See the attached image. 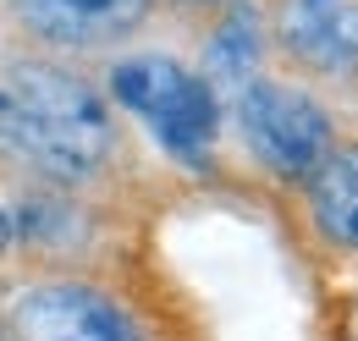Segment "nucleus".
Masks as SVG:
<instances>
[{
	"label": "nucleus",
	"mask_w": 358,
	"mask_h": 341,
	"mask_svg": "<svg viewBox=\"0 0 358 341\" xmlns=\"http://www.w3.org/2000/svg\"><path fill=\"white\" fill-rule=\"evenodd\" d=\"M0 176L110 198L133 176V143L105 88L45 50L0 55Z\"/></svg>",
	"instance_id": "f257e3e1"
},
{
	"label": "nucleus",
	"mask_w": 358,
	"mask_h": 341,
	"mask_svg": "<svg viewBox=\"0 0 358 341\" xmlns=\"http://www.w3.org/2000/svg\"><path fill=\"white\" fill-rule=\"evenodd\" d=\"M0 341H171L155 308L99 264L0 281Z\"/></svg>",
	"instance_id": "f03ea898"
},
{
	"label": "nucleus",
	"mask_w": 358,
	"mask_h": 341,
	"mask_svg": "<svg viewBox=\"0 0 358 341\" xmlns=\"http://www.w3.org/2000/svg\"><path fill=\"white\" fill-rule=\"evenodd\" d=\"M226 116L243 138L248 166L270 182H281V187H303V176L342 143L336 110L298 78L259 72L248 88H237L226 99Z\"/></svg>",
	"instance_id": "7ed1b4c3"
},
{
	"label": "nucleus",
	"mask_w": 358,
	"mask_h": 341,
	"mask_svg": "<svg viewBox=\"0 0 358 341\" xmlns=\"http://www.w3.org/2000/svg\"><path fill=\"white\" fill-rule=\"evenodd\" d=\"M105 99L116 110L138 116L177 166L215 160L226 105H221V94L193 66H182L177 55H116L110 72H105Z\"/></svg>",
	"instance_id": "20e7f679"
},
{
	"label": "nucleus",
	"mask_w": 358,
	"mask_h": 341,
	"mask_svg": "<svg viewBox=\"0 0 358 341\" xmlns=\"http://www.w3.org/2000/svg\"><path fill=\"white\" fill-rule=\"evenodd\" d=\"M17 28L45 55H99L155 17V0H11Z\"/></svg>",
	"instance_id": "39448f33"
},
{
	"label": "nucleus",
	"mask_w": 358,
	"mask_h": 341,
	"mask_svg": "<svg viewBox=\"0 0 358 341\" xmlns=\"http://www.w3.org/2000/svg\"><path fill=\"white\" fill-rule=\"evenodd\" d=\"M265 22L298 72L358 83V0H275Z\"/></svg>",
	"instance_id": "423d86ee"
},
{
	"label": "nucleus",
	"mask_w": 358,
	"mask_h": 341,
	"mask_svg": "<svg viewBox=\"0 0 358 341\" xmlns=\"http://www.w3.org/2000/svg\"><path fill=\"white\" fill-rule=\"evenodd\" d=\"M270 55V22L254 0H231L215 11V28L204 34V50H199V78L221 94V105L248 88L259 72H265Z\"/></svg>",
	"instance_id": "0eeeda50"
},
{
	"label": "nucleus",
	"mask_w": 358,
	"mask_h": 341,
	"mask_svg": "<svg viewBox=\"0 0 358 341\" xmlns=\"http://www.w3.org/2000/svg\"><path fill=\"white\" fill-rule=\"evenodd\" d=\"M303 215L331 254L358 259V138H342L303 176Z\"/></svg>",
	"instance_id": "6e6552de"
},
{
	"label": "nucleus",
	"mask_w": 358,
	"mask_h": 341,
	"mask_svg": "<svg viewBox=\"0 0 358 341\" xmlns=\"http://www.w3.org/2000/svg\"><path fill=\"white\" fill-rule=\"evenodd\" d=\"M17 254V226H11V210H6V198H0V259Z\"/></svg>",
	"instance_id": "1a4fd4ad"
},
{
	"label": "nucleus",
	"mask_w": 358,
	"mask_h": 341,
	"mask_svg": "<svg viewBox=\"0 0 358 341\" xmlns=\"http://www.w3.org/2000/svg\"><path fill=\"white\" fill-rule=\"evenodd\" d=\"M187 6H199V11H221V6H231V0H187Z\"/></svg>",
	"instance_id": "9d476101"
}]
</instances>
